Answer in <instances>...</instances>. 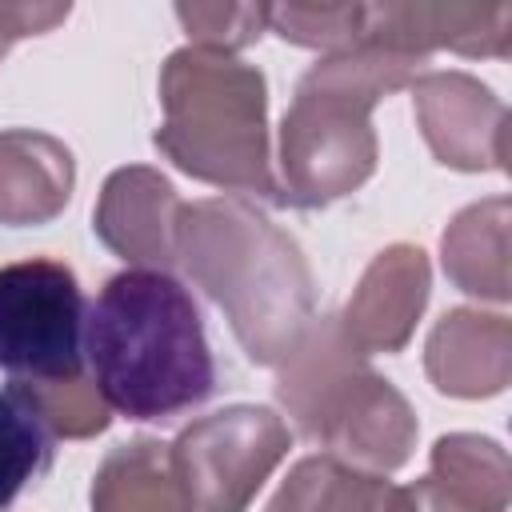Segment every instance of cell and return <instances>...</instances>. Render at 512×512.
<instances>
[{
    "label": "cell",
    "mask_w": 512,
    "mask_h": 512,
    "mask_svg": "<svg viewBox=\"0 0 512 512\" xmlns=\"http://www.w3.org/2000/svg\"><path fill=\"white\" fill-rule=\"evenodd\" d=\"M84 356L104 404L128 420H172L216 388L192 292L152 268H124L100 288L84 316Z\"/></svg>",
    "instance_id": "obj_1"
},
{
    "label": "cell",
    "mask_w": 512,
    "mask_h": 512,
    "mask_svg": "<svg viewBox=\"0 0 512 512\" xmlns=\"http://www.w3.org/2000/svg\"><path fill=\"white\" fill-rule=\"evenodd\" d=\"M176 264L228 316L244 356L260 368H276L316 316L304 248L240 196L180 208Z\"/></svg>",
    "instance_id": "obj_2"
},
{
    "label": "cell",
    "mask_w": 512,
    "mask_h": 512,
    "mask_svg": "<svg viewBox=\"0 0 512 512\" xmlns=\"http://www.w3.org/2000/svg\"><path fill=\"white\" fill-rule=\"evenodd\" d=\"M428 60L356 44L320 56L292 92L280 120V196L292 208H328L372 180L380 144L372 108L412 88Z\"/></svg>",
    "instance_id": "obj_3"
},
{
    "label": "cell",
    "mask_w": 512,
    "mask_h": 512,
    "mask_svg": "<svg viewBox=\"0 0 512 512\" xmlns=\"http://www.w3.org/2000/svg\"><path fill=\"white\" fill-rule=\"evenodd\" d=\"M160 104L152 144L164 160L240 200L284 204L268 144V80L256 64L196 44L176 48L160 68Z\"/></svg>",
    "instance_id": "obj_4"
},
{
    "label": "cell",
    "mask_w": 512,
    "mask_h": 512,
    "mask_svg": "<svg viewBox=\"0 0 512 512\" xmlns=\"http://www.w3.org/2000/svg\"><path fill=\"white\" fill-rule=\"evenodd\" d=\"M276 400L300 436L328 456L388 476L412 460L416 412L348 340L336 316H312L296 348L276 364Z\"/></svg>",
    "instance_id": "obj_5"
},
{
    "label": "cell",
    "mask_w": 512,
    "mask_h": 512,
    "mask_svg": "<svg viewBox=\"0 0 512 512\" xmlns=\"http://www.w3.org/2000/svg\"><path fill=\"white\" fill-rule=\"evenodd\" d=\"M84 316V288L64 260L0 264V372L20 384L84 372Z\"/></svg>",
    "instance_id": "obj_6"
},
{
    "label": "cell",
    "mask_w": 512,
    "mask_h": 512,
    "mask_svg": "<svg viewBox=\"0 0 512 512\" xmlns=\"http://www.w3.org/2000/svg\"><path fill=\"white\" fill-rule=\"evenodd\" d=\"M292 448L288 424L264 404H228L172 440V464L196 512H248Z\"/></svg>",
    "instance_id": "obj_7"
},
{
    "label": "cell",
    "mask_w": 512,
    "mask_h": 512,
    "mask_svg": "<svg viewBox=\"0 0 512 512\" xmlns=\"http://www.w3.org/2000/svg\"><path fill=\"white\" fill-rule=\"evenodd\" d=\"M412 112L428 152L456 172L508 168V108L468 72H420L412 80Z\"/></svg>",
    "instance_id": "obj_8"
},
{
    "label": "cell",
    "mask_w": 512,
    "mask_h": 512,
    "mask_svg": "<svg viewBox=\"0 0 512 512\" xmlns=\"http://www.w3.org/2000/svg\"><path fill=\"white\" fill-rule=\"evenodd\" d=\"M360 44L420 60L440 48L504 60L512 52V4H364Z\"/></svg>",
    "instance_id": "obj_9"
},
{
    "label": "cell",
    "mask_w": 512,
    "mask_h": 512,
    "mask_svg": "<svg viewBox=\"0 0 512 512\" xmlns=\"http://www.w3.org/2000/svg\"><path fill=\"white\" fill-rule=\"evenodd\" d=\"M184 200L160 168L128 164L116 168L96 200L92 232L100 244L132 268L168 272L176 264V220Z\"/></svg>",
    "instance_id": "obj_10"
},
{
    "label": "cell",
    "mask_w": 512,
    "mask_h": 512,
    "mask_svg": "<svg viewBox=\"0 0 512 512\" xmlns=\"http://www.w3.org/2000/svg\"><path fill=\"white\" fill-rule=\"evenodd\" d=\"M428 288H432L428 252L416 244H388L368 260L336 320L364 356L376 352L392 356L412 340L416 320L424 316L428 304Z\"/></svg>",
    "instance_id": "obj_11"
},
{
    "label": "cell",
    "mask_w": 512,
    "mask_h": 512,
    "mask_svg": "<svg viewBox=\"0 0 512 512\" xmlns=\"http://www.w3.org/2000/svg\"><path fill=\"white\" fill-rule=\"evenodd\" d=\"M424 372L440 396L488 400L512 380V324L504 312L448 308L424 340Z\"/></svg>",
    "instance_id": "obj_12"
},
{
    "label": "cell",
    "mask_w": 512,
    "mask_h": 512,
    "mask_svg": "<svg viewBox=\"0 0 512 512\" xmlns=\"http://www.w3.org/2000/svg\"><path fill=\"white\" fill-rule=\"evenodd\" d=\"M76 188L72 148L36 128L0 132V224L40 228L52 224Z\"/></svg>",
    "instance_id": "obj_13"
},
{
    "label": "cell",
    "mask_w": 512,
    "mask_h": 512,
    "mask_svg": "<svg viewBox=\"0 0 512 512\" xmlns=\"http://www.w3.org/2000/svg\"><path fill=\"white\" fill-rule=\"evenodd\" d=\"M508 224H512V200L488 196L468 208H460L444 236H440V264L444 276L488 304H508L512 276H508Z\"/></svg>",
    "instance_id": "obj_14"
},
{
    "label": "cell",
    "mask_w": 512,
    "mask_h": 512,
    "mask_svg": "<svg viewBox=\"0 0 512 512\" xmlns=\"http://www.w3.org/2000/svg\"><path fill=\"white\" fill-rule=\"evenodd\" d=\"M92 512H196L176 464L172 444L136 436L100 460L92 476Z\"/></svg>",
    "instance_id": "obj_15"
},
{
    "label": "cell",
    "mask_w": 512,
    "mask_h": 512,
    "mask_svg": "<svg viewBox=\"0 0 512 512\" xmlns=\"http://www.w3.org/2000/svg\"><path fill=\"white\" fill-rule=\"evenodd\" d=\"M264 512H416V508L408 488L324 452L296 460Z\"/></svg>",
    "instance_id": "obj_16"
},
{
    "label": "cell",
    "mask_w": 512,
    "mask_h": 512,
    "mask_svg": "<svg viewBox=\"0 0 512 512\" xmlns=\"http://www.w3.org/2000/svg\"><path fill=\"white\" fill-rule=\"evenodd\" d=\"M428 476L440 480L448 492L468 500L476 512H508V452L476 432H448L432 444Z\"/></svg>",
    "instance_id": "obj_17"
},
{
    "label": "cell",
    "mask_w": 512,
    "mask_h": 512,
    "mask_svg": "<svg viewBox=\"0 0 512 512\" xmlns=\"http://www.w3.org/2000/svg\"><path fill=\"white\" fill-rule=\"evenodd\" d=\"M52 444L56 436L28 384L8 380L0 388V508L52 468Z\"/></svg>",
    "instance_id": "obj_18"
},
{
    "label": "cell",
    "mask_w": 512,
    "mask_h": 512,
    "mask_svg": "<svg viewBox=\"0 0 512 512\" xmlns=\"http://www.w3.org/2000/svg\"><path fill=\"white\" fill-rule=\"evenodd\" d=\"M364 4H268V28L296 48L348 52L360 44Z\"/></svg>",
    "instance_id": "obj_19"
},
{
    "label": "cell",
    "mask_w": 512,
    "mask_h": 512,
    "mask_svg": "<svg viewBox=\"0 0 512 512\" xmlns=\"http://www.w3.org/2000/svg\"><path fill=\"white\" fill-rule=\"evenodd\" d=\"M28 392L36 396V404H40L56 440H88V436H100L112 424V408L104 404V396H100V388L88 372L28 384Z\"/></svg>",
    "instance_id": "obj_20"
},
{
    "label": "cell",
    "mask_w": 512,
    "mask_h": 512,
    "mask_svg": "<svg viewBox=\"0 0 512 512\" xmlns=\"http://www.w3.org/2000/svg\"><path fill=\"white\" fill-rule=\"evenodd\" d=\"M176 20L196 48L240 52L268 28V4H176Z\"/></svg>",
    "instance_id": "obj_21"
},
{
    "label": "cell",
    "mask_w": 512,
    "mask_h": 512,
    "mask_svg": "<svg viewBox=\"0 0 512 512\" xmlns=\"http://www.w3.org/2000/svg\"><path fill=\"white\" fill-rule=\"evenodd\" d=\"M72 4H0V60L24 36H44L64 24Z\"/></svg>",
    "instance_id": "obj_22"
},
{
    "label": "cell",
    "mask_w": 512,
    "mask_h": 512,
    "mask_svg": "<svg viewBox=\"0 0 512 512\" xmlns=\"http://www.w3.org/2000/svg\"><path fill=\"white\" fill-rule=\"evenodd\" d=\"M408 492H412V508L416 512H476L468 500H460L456 492H448L432 476H420L416 484H408Z\"/></svg>",
    "instance_id": "obj_23"
}]
</instances>
